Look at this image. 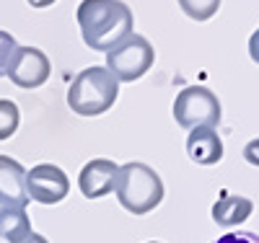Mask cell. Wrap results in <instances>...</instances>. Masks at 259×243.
Returning <instances> with one entry per match:
<instances>
[{
  "instance_id": "ba28073f",
  "label": "cell",
  "mask_w": 259,
  "mask_h": 243,
  "mask_svg": "<svg viewBox=\"0 0 259 243\" xmlns=\"http://www.w3.org/2000/svg\"><path fill=\"white\" fill-rule=\"evenodd\" d=\"M117 173L119 166L109 158H94L89 161L80 173H78V189L85 200H99V197H106L114 191L117 184Z\"/></svg>"
},
{
  "instance_id": "ffe728a7",
  "label": "cell",
  "mask_w": 259,
  "mask_h": 243,
  "mask_svg": "<svg viewBox=\"0 0 259 243\" xmlns=\"http://www.w3.org/2000/svg\"><path fill=\"white\" fill-rule=\"evenodd\" d=\"M52 3H57V0H29L31 8H50Z\"/></svg>"
},
{
  "instance_id": "4fadbf2b",
  "label": "cell",
  "mask_w": 259,
  "mask_h": 243,
  "mask_svg": "<svg viewBox=\"0 0 259 243\" xmlns=\"http://www.w3.org/2000/svg\"><path fill=\"white\" fill-rule=\"evenodd\" d=\"M179 8L192 18V21H207L218 13L221 0H179Z\"/></svg>"
},
{
  "instance_id": "30bf717a",
  "label": "cell",
  "mask_w": 259,
  "mask_h": 243,
  "mask_svg": "<svg viewBox=\"0 0 259 243\" xmlns=\"http://www.w3.org/2000/svg\"><path fill=\"white\" fill-rule=\"evenodd\" d=\"M187 156L197 166H215L223 158V142L212 127L189 129L187 137Z\"/></svg>"
},
{
  "instance_id": "8992f818",
  "label": "cell",
  "mask_w": 259,
  "mask_h": 243,
  "mask_svg": "<svg viewBox=\"0 0 259 243\" xmlns=\"http://www.w3.org/2000/svg\"><path fill=\"white\" fill-rule=\"evenodd\" d=\"M70 191V179L60 166L39 163L26 171V194L39 205H57Z\"/></svg>"
},
{
  "instance_id": "9a60e30c",
  "label": "cell",
  "mask_w": 259,
  "mask_h": 243,
  "mask_svg": "<svg viewBox=\"0 0 259 243\" xmlns=\"http://www.w3.org/2000/svg\"><path fill=\"white\" fill-rule=\"evenodd\" d=\"M16 52H18L16 39H13L8 31L0 29V78L8 75V68H11V62H13Z\"/></svg>"
},
{
  "instance_id": "5bb4252c",
  "label": "cell",
  "mask_w": 259,
  "mask_h": 243,
  "mask_svg": "<svg viewBox=\"0 0 259 243\" xmlns=\"http://www.w3.org/2000/svg\"><path fill=\"white\" fill-rule=\"evenodd\" d=\"M18 122H21L18 106L8 99H0V140H8L11 135H16Z\"/></svg>"
},
{
  "instance_id": "8fae6325",
  "label": "cell",
  "mask_w": 259,
  "mask_h": 243,
  "mask_svg": "<svg viewBox=\"0 0 259 243\" xmlns=\"http://www.w3.org/2000/svg\"><path fill=\"white\" fill-rule=\"evenodd\" d=\"M251 212H254L251 200L249 197H241V194H223L221 200L212 205V220L223 228L241 225Z\"/></svg>"
},
{
  "instance_id": "6da1fadb",
  "label": "cell",
  "mask_w": 259,
  "mask_h": 243,
  "mask_svg": "<svg viewBox=\"0 0 259 243\" xmlns=\"http://www.w3.org/2000/svg\"><path fill=\"white\" fill-rule=\"evenodd\" d=\"M78 26L85 47L94 52H109L133 34V11L122 0H83L78 6Z\"/></svg>"
},
{
  "instance_id": "277c9868",
  "label": "cell",
  "mask_w": 259,
  "mask_h": 243,
  "mask_svg": "<svg viewBox=\"0 0 259 243\" xmlns=\"http://www.w3.org/2000/svg\"><path fill=\"white\" fill-rule=\"evenodd\" d=\"M153 44L140 34H130L114 50L106 52V70L119 83H135L153 68Z\"/></svg>"
},
{
  "instance_id": "3957f363",
  "label": "cell",
  "mask_w": 259,
  "mask_h": 243,
  "mask_svg": "<svg viewBox=\"0 0 259 243\" xmlns=\"http://www.w3.org/2000/svg\"><path fill=\"white\" fill-rule=\"evenodd\" d=\"M114 194L127 212L148 215L163 202V181L145 163H124L117 173Z\"/></svg>"
},
{
  "instance_id": "ac0fdd59",
  "label": "cell",
  "mask_w": 259,
  "mask_h": 243,
  "mask_svg": "<svg viewBox=\"0 0 259 243\" xmlns=\"http://www.w3.org/2000/svg\"><path fill=\"white\" fill-rule=\"evenodd\" d=\"M249 55H251V60L259 65V29L251 34V39H249Z\"/></svg>"
},
{
  "instance_id": "52a82bcc",
  "label": "cell",
  "mask_w": 259,
  "mask_h": 243,
  "mask_svg": "<svg viewBox=\"0 0 259 243\" xmlns=\"http://www.w3.org/2000/svg\"><path fill=\"white\" fill-rule=\"evenodd\" d=\"M50 73H52L50 57L36 47H18L11 68H8V78L18 88H26V91L45 85L50 80Z\"/></svg>"
},
{
  "instance_id": "5b68a950",
  "label": "cell",
  "mask_w": 259,
  "mask_h": 243,
  "mask_svg": "<svg viewBox=\"0 0 259 243\" xmlns=\"http://www.w3.org/2000/svg\"><path fill=\"white\" fill-rule=\"evenodd\" d=\"M174 119L184 129H197V127H212L221 122V101L212 91L202 85H187L184 91L174 99Z\"/></svg>"
},
{
  "instance_id": "d6986e66",
  "label": "cell",
  "mask_w": 259,
  "mask_h": 243,
  "mask_svg": "<svg viewBox=\"0 0 259 243\" xmlns=\"http://www.w3.org/2000/svg\"><path fill=\"white\" fill-rule=\"evenodd\" d=\"M16 243H50V240H47L45 235H39V233H34V230H31V233H26L24 238L16 240Z\"/></svg>"
},
{
  "instance_id": "2e32d148",
  "label": "cell",
  "mask_w": 259,
  "mask_h": 243,
  "mask_svg": "<svg viewBox=\"0 0 259 243\" xmlns=\"http://www.w3.org/2000/svg\"><path fill=\"white\" fill-rule=\"evenodd\" d=\"M212 243H259V235L251 230H239V233H226Z\"/></svg>"
},
{
  "instance_id": "e0dca14e",
  "label": "cell",
  "mask_w": 259,
  "mask_h": 243,
  "mask_svg": "<svg viewBox=\"0 0 259 243\" xmlns=\"http://www.w3.org/2000/svg\"><path fill=\"white\" fill-rule=\"evenodd\" d=\"M244 158H246V163L259 166V137L251 140V142H246V148H244Z\"/></svg>"
},
{
  "instance_id": "7c38bea8",
  "label": "cell",
  "mask_w": 259,
  "mask_h": 243,
  "mask_svg": "<svg viewBox=\"0 0 259 243\" xmlns=\"http://www.w3.org/2000/svg\"><path fill=\"white\" fill-rule=\"evenodd\" d=\"M26 233H31V223H29L26 210L0 207V238H6L8 243H16Z\"/></svg>"
},
{
  "instance_id": "9c48e42d",
  "label": "cell",
  "mask_w": 259,
  "mask_h": 243,
  "mask_svg": "<svg viewBox=\"0 0 259 243\" xmlns=\"http://www.w3.org/2000/svg\"><path fill=\"white\" fill-rule=\"evenodd\" d=\"M26 168L11 156H0V207L26 210Z\"/></svg>"
},
{
  "instance_id": "7a4b0ae2",
  "label": "cell",
  "mask_w": 259,
  "mask_h": 243,
  "mask_svg": "<svg viewBox=\"0 0 259 243\" xmlns=\"http://www.w3.org/2000/svg\"><path fill=\"white\" fill-rule=\"evenodd\" d=\"M119 96V80L106 65H91L75 75L68 88V106L78 117H99L109 112Z\"/></svg>"
},
{
  "instance_id": "44dd1931",
  "label": "cell",
  "mask_w": 259,
  "mask_h": 243,
  "mask_svg": "<svg viewBox=\"0 0 259 243\" xmlns=\"http://www.w3.org/2000/svg\"><path fill=\"white\" fill-rule=\"evenodd\" d=\"M148 243H158V240H148Z\"/></svg>"
}]
</instances>
